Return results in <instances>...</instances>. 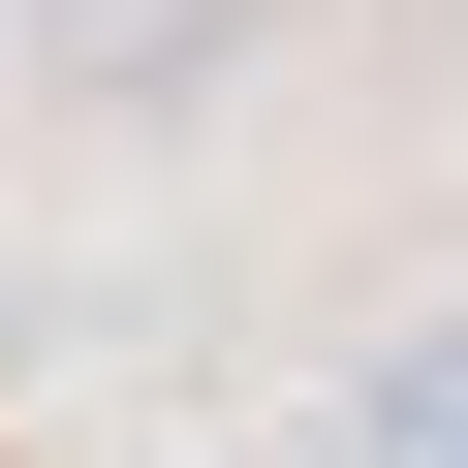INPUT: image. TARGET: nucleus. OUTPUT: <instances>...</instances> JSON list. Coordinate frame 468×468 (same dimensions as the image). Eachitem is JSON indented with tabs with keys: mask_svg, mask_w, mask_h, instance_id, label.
<instances>
[{
	"mask_svg": "<svg viewBox=\"0 0 468 468\" xmlns=\"http://www.w3.org/2000/svg\"><path fill=\"white\" fill-rule=\"evenodd\" d=\"M63 63H125V94H187V63H218V0H63Z\"/></svg>",
	"mask_w": 468,
	"mask_h": 468,
	"instance_id": "f03ea898",
	"label": "nucleus"
},
{
	"mask_svg": "<svg viewBox=\"0 0 468 468\" xmlns=\"http://www.w3.org/2000/svg\"><path fill=\"white\" fill-rule=\"evenodd\" d=\"M344 468H468V313H437V344H375V375H344Z\"/></svg>",
	"mask_w": 468,
	"mask_h": 468,
	"instance_id": "f257e3e1",
	"label": "nucleus"
}]
</instances>
